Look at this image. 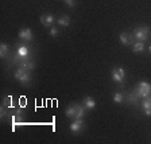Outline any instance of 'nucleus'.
<instances>
[{
	"label": "nucleus",
	"mask_w": 151,
	"mask_h": 144,
	"mask_svg": "<svg viewBox=\"0 0 151 144\" xmlns=\"http://www.w3.org/2000/svg\"><path fill=\"white\" fill-rule=\"evenodd\" d=\"M0 117H1V119H6L7 117V108L6 107L0 108Z\"/></svg>",
	"instance_id": "obj_22"
},
{
	"label": "nucleus",
	"mask_w": 151,
	"mask_h": 144,
	"mask_svg": "<svg viewBox=\"0 0 151 144\" xmlns=\"http://www.w3.org/2000/svg\"><path fill=\"white\" fill-rule=\"evenodd\" d=\"M19 38L22 39V41H26V42H32V31H31V28H28V27H24L22 28L20 31H19Z\"/></svg>",
	"instance_id": "obj_6"
},
{
	"label": "nucleus",
	"mask_w": 151,
	"mask_h": 144,
	"mask_svg": "<svg viewBox=\"0 0 151 144\" xmlns=\"http://www.w3.org/2000/svg\"><path fill=\"white\" fill-rule=\"evenodd\" d=\"M18 66L19 67H22L24 72H31V70L35 69V66L37 65H35L34 61H31V58H27V59H23Z\"/></svg>",
	"instance_id": "obj_7"
},
{
	"label": "nucleus",
	"mask_w": 151,
	"mask_h": 144,
	"mask_svg": "<svg viewBox=\"0 0 151 144\" xmlns=\"http://www.w3.org/2000/svg\"><path fill=\"white\" fill-rule=\"evenodd\" d=\"M8 54H9V47L6 43H1L0 44V57L1 58H7Z\"/></svg>",
	"instance_id": "obj_17"
},
{
	"label": "nucleus",
	"mask_w": 151,
	"mask_h": 144,
	"mask_svg": "<svg viewBox=\"0 0 151 144\" xmlns=\"http://www.w3.org/2000/svg\"><path fill=\"white\" fill-rule=\"evenodd\" d=\"M39 20H41L42 26H45V27H53L54 22H55V19H54V16L51 15V14H46V15H42Z\"/></svg>",
	"instance_id": "obj_8"
},
{
	"label": "nucleus",
	"mask_w": 151,
	"mask_h": 144,
	"mask_svg": "<svg viewBox=\"0 0 151 144\" xmlns=\"http://www.w3.org/2000/svg\"><path fill=\"white\" fill-rule=\"evenodd\" d=\"M134 92H135L136 96H138L140 100L150 97L151 96V84L150 82H146V81L139 82V84L136 85V88L134 89Z\"/></svg>",
	"instance_id": "obj_1"
},
{
	"label": "nucleus",
	"mask_w": 151,
	"mask_h": 144,
	"mask_svg": "<svg viewBox=\"0 0 151 144\" xmlns=\"http://www.w3.org/2000/svg\"><path fill=\"white\" fill-rule=\"evenodd\" d=\"M150 34V28L146 27V26H140V27H136L134 31H132V37L135 38L136 41H142L146 42Z\"/></svg>",
	"instance_id": "obj_2"
},
{
	"label": "nucleus",
	"mask_w": 151,
	"mask_h": 144,
	"mask_svg": "<svg viewBox=\"0 0 151 144\" xmlns=\"http://www.w3.org/2000/svg\"><path fill=\"white\" fill-rule=\"evenodd\" d=\"M58 34H60V31H58V28L57 27H51L50 28V37L55 38V37H58Z\"/></svg>",
	"instance_id": "obj_21"
},
{
	"label": "nucleus",
	"mask_w": 151,
	"mask_h": 144,
	"mask_svg": "<svg viewBox=\"0 0 151 144\" xmlns=\"http://www.w3.org/2000/svg\"><path fill=\"white\" fill-rule=\"evenodd\" d=\"M111 78L112 81H115L116 84H120L122 85L124 82V78H126V70L123 67H115L111 73Z\"/></svg>",
	"instance_id": "obj_3"
},
{
	"label": "nucleus",
	"mask_w": 151,
	"mask_h": 144,
	"mask_svg": "<svg viewBox=\"0 0 151 144\" xmlns=\"http://www.w3.org/2000/svg\"><path fill=\"white\" fill-rule=\"evenodd\" d=\"M142 110L145 112L146 116H151V96L147 98H143V101H142Z\"/></svg>",
	"instance_id": "obj_9"
},
{
	"label": "nucleus",
	"mask_w": 151,
	"mask_h": 144,
	"mask_svg": "<svg viewBox=\"0 0 151 144\" xmlns=\"http://www.w3.org/2000/svg\"><path fill=\"white\" fill-rule=\"evenodd\" d=\"M76 109H77V115H76V119H84L85 112H86V109H85L84 105H76Z\"/></svg>",
	"instance_id": "obj_16"
},
{
	"label": "nucleus",
	"mask_w": 151,
	"mask_h": 144,
	"mask_svg": "<svg viewBox=\"0 0 151 144\" xmlns=\"http://www.w3.org/2000/svg\"><path fill=\"white\" fill-rule=\"evenodd\" d=\"M119 41L122 44H124V46H128V44L132 43V35L128 34V32H122L119 37Z\"/></svg>",
	"instance_id": "obj_11"
},
{
	"label": "nucleus",
	"mask_w": 151,
	"mask_h": 144,
	"mask_svg": "<svg viewBox=\"0 0 151 144\" xmlns=\"http://www.w3.org/2000/svg\"><path fill=\"white\" fill-rule=\"evenodd\" d=\"M66 117H69V119H76V115H77V109H76V105L72 104L69 107L66 108V112H65Z\"/></svg>",
	"instance_id": "obj_12"
},
{
	"label": "nucleus",
	"mask_w": 151,
	"mask_h": 144,
	"mask_svg": "<svg viewBox=\"0 0 151 144\" xmlns=\"http://www.w3.org/2000/svg\"><path fill=\"white\" fill-rule=\"evenodd\" d=\"M16 55L20 58V62H22L23 59H27V58H31V53H30V49H28L26 44H20V46H18V49H16Z\"/></svg>",
	"instance_id": "obj_4"
},
{
	"label": "nucleus",
	"mask_w": 151,
	"mask_h": 144,
	"mask_svg": "<svg viewBox=\"0 0 151 144\" xmlns=\"http://www.w3.org/2000/svg\"><path fill=\"white\" fill-rule=\"evenodd\" d=\"M148 50H150V53H151V46H150V47H148Z\"/></svg>",
	"instance_id": "obj_24"
},
{
	"label": "nucleus",
	"mask_w": 151,
	"mask_h": 144,
	"mask_svg": "<svg viewBox=\"0 0 151 144\" xmlns=\"http://www.w3.org/2000/svg\"><path fill=\"white\" fill-rule=\"evenodd\" d=\"M24 73H26V72L22 69V67H18V69H16V72L14 73V78L18 80V81H19V80H20V77H22V75L24 74Z\"/></svg>",
	"instance_id": "obj_20"
},
{
	"label": "nucleus",
	"mask_w": 151,
	"mask_h": 144,
	"mask_svg": "<svg viewBox=\"0 0 151 144\" xmlns=\"http://www.w3.org/2000/svg\"><path fill=\"white\" fill-rule=\"evenodd\" d=\"M82 105L85 107L86 110H93L94 108H96V101H94L92 97L86 96V97H84V100H82Z\"/></svg>",
	"instance_id": "obj_10"
},
{
	"label": "nucleus",
	"mask_w": 151,
	"mask_h": 144,
	"mask_svg": "<svg viewBox=\"0 0 151 144\" xmlns=\"http://www.w3.org/2000/svg\"><path fill=\"white\" fill-rule=\"evenodd\" d=\"M84 127H85L84 120L82 119H74L73 123L70 124V132L74 133V135H77V133H80V132L84 129Z\"/></svg>",
	"instance_id": "obj_5"
},
{
	"label": "nucleus",
	"mask_w": 151,
	"mask_h": 144,
	"mask_svg": "<svg viewBox=\"0 0 151 144\" xmlns=\"http://www.w3.org/2000/svg\"><path fill=\"white\" fill-rule=\"evenodd\" d=\"M126 100H127V102H128V104H132V105H136V104L139 102V100H140V98H139L138 96H136L135 92H131V93L127 94Z\"/></svg>",
	"instance_id": "obj_13"
},
{
	"label": "nucleus",
	"mask_w": 151,
	"mask_h": 144,
	"mask_svg": "<svg viewBox=\"0 0 151 144\" xmlns=\"http://www.w3.org/2000/svg\"><path fill=\"white\" fill-rule=\"evenodd\" d=\"M19 82L23 85H28L30 82H31V74H30V72H26L24 74L20 77V80H19Z\"/></svg>",
	"instance_id": "obj_18"
},
{
	"label": "nucleus",
	"mask_w": 151,
	"mask_h": 144,
	"mask_svg": "<svg viewBox=\"0 0 151 144\" xmlns=\"http://www.w3.org/2000/svg\"><path fill=\"white\" fill-rule=\"evenodd\" d=\"M124 101V94L120 93V92H116V93L113 94V102L116 104H122Z\"/></svg>",
	"instance_id": "obj_19"
},
{
	"label": "nucleus",
	"mask_w": 151,
	"mask_h": 144,
	"mask_svg": "<svg viewBox=\"0 0 151 144\" xmlns=\"http://www.w3.org/2000/svg\"><path fill=\"white\" fill-rule=\"evenodd\" d=\"M132 50L135 51V53H140V51L145 50V42L142 41H135L132 43Z\"/></svg>",
	"instance_id": "obj_15"
},
{
	"label": "nucleus",
	"mask_w": 151,
	"mask_h": 144,
	"mask_svg": "<svg viewBox=\"0 0 151 144\" xmlns=\"http://www.w3.org/2000/svg\"><path fill=\"white\" fill-rule=\"evenodd\" d=\"M63 1H65V4L68 7H74V4H76L74 0H63Z\"/></svg>",
	"instance_id": "obj_23"
},
{
	"label": "nucleus",
	"mask_w": 151,
	"mask_h": 144,
	"mask_svg": "<svg viewBox=\"0 0 151 144\" xmlns=\"http://www.w3.org/2000/svg\"><path fill=\"white\" fill-rule=\"evenodd\" d=\"M57 24L62 26V27H68V26L70 24V18L69 16H66V15L60 16V18L57 19Z\"/></svg>",
	"instance_id": "obj_14"
}]
</instances>
